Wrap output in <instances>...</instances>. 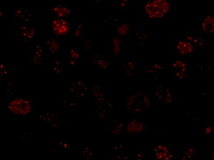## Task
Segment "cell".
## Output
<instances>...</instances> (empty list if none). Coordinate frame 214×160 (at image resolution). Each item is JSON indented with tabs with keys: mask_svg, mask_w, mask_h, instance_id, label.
<instances>
[{
	"mask_svg": "<svg viewBox=\"0 0 214 160\" xmlns=\"http://www.w3.org/2000/svg\"><path fill=\"white\" fill-rule=\"evenodd\" d=\"M144 9L149 17L158 18L167 15L170 11L171 7L170 3L167 1L156 0L146 2Z\"/></svg>",
	"mask_w": 214,
	"mask_h": 160,
	"instance_id": "6da1fadb",
	"label": "cell"
},
{
	"mask_svg": "<svg viewBox=\"0 0 214 160\" xmlns=\"http://www.w3.org/2000/svg\"><path fill=\"white\" fill-rule=\"evenodd\" d=\"M214 18L210 15H207L202 22V31L204 34H212L214 33Z\"/></svg>",
	"mask_w": 214,
	"mask_h": 160,
	"instance_id": "7a4b0ae2",
	"label": "cell"
},
{
	"mask_svg": "<svg viewBox=\"0 0 214 160\" xmlns=\"http://www.w3.org/2000/svg\"><path fill=\"white\" fill-rule=\"evenodd\" d=\"M176 47L178 52L184 55L190 54L194 49L193 45L187 39L179 40L177 43Z\"/></svg>",
	"mask_w": 214,
	"mask_h": 160,
	"instance_id": "3957f363",
	"label": "cell"
},
{
	"mask_svg": "<svg viewBox=\"0 0 214 160\" xmlns=\"http://www.w3.org/2000/svg\"><path fill=\"white\" fill-rule=\"evenodd\" d=\"M191 44L197 47L201 48L205 46V41L200 35L194 33L188 34L187 39Z\"/></svg>",
	"mask_w": 214,
	"mask_h": 160,
	"instance_id": "277c9868",
	"label": "cell"
},
{
	"mask_svg": "<svg viewBox=\"0 0 214 160\" xmlns=\"http://www.w3.org/2000/svg\"><path fill=\"white\" fill-rule=\"evenodd\" d=\"M52 11L54 14L60 17L66 16L70 13V10L68 7L60 4L55 5L53 7Z\"/></svg>",
	"mask_w": 214,
	"mask_h": 160,
	"instance_id": "5b68a950",
	"label": "cell"
},
{
	"mask_svg": "<svg viewBox=\"0 0 214 160\" xmlns=\"http://www.w3.org/2000/svg\"><path fill=\"white\" fill-rule=\"evenodd\" d=\"M74 36L76 38L81 37L82 36L81 30L79 28H76L74 31Z\"/></svg>",
	"mask_w": 214,
	"mask_h": 160,
	"instance_id": "8992f818",
	"label": "cell"
}]
</instances>
